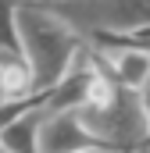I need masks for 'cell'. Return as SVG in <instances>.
<instances>
[{
    "label": "cell",
    "instance_id": "1",
    "mask_svg": "<svg viewBox=\"0 0 150 153\" xmlns=\"http://www.w3.org/2000/svg\"><path fill=\"white\" fill-rule=\"evenodd\" d=\"M18 43L36 96L50 93L72 71L75 57L86 46V39L46 4H18Z\"/></svg>",
    "mask_w": 150,
    "mask_h": 153
},
{
    "label": "cell",
    "instance_id": "2",
    "mask_svg": "<svg viewBox=\"0 0 150 153\" xmlns=\"http://www.w3.org/2000/svg\"><path fill=\"white\" fill-rule=\"evenodd\" d=\"M82 128L97 139L100 150H114V153H132L140 146L150 143V125H147V111H143V93L118 85L111 100L104 103H86L75 111Z\"/></svg>",
    "mask_w": 150,
    "mask_h": 153
},
{
    "label": "cell",
    "instance_id": "3",
    "mask_svg": "<svg viewBox=\"0 0 150 153\" xmlns=\"http://www.w3.org/2000/svg\"><path fill=\"white\" fill-rule=\"evenodd\" d=\"M54 7L82 39H150V0H54Z\"/></svg>",
    "mask_w": 150,
    "mask_h": 153
},
{
    "label": "cell",
    "instance_id": "4",
    "mask_svg": "<svg viewBox=\"0 0 150 153\" xmlns=\"http://www.w3.org/2000/svg\"><path fill=\"white\" fill-rule=\"evenodd\" d=\"M97 139L82 128L75 111H46L39 125V153H97Z\"/></svg>",
    "mask_w": 150,
    "mask_h": 153
},
{
    "label": "cell",
    "instance_id": "5",
    "mask_svg": "<svg viewBox=\"0 0 150 153\" xmlns=\"http://www.w3.org/2000/svg\"><path fill=\"white\" fill-rule=\"evenodd\" d=\"M43 114H46L43 100L32 103V107H25L22 114H14L4 125V132H0V146L7 153H39V125H43Z\"/></svg>",
    "mask_w": 150,
    "mask_h": 153
},
{
    "label": "cell",
    "instance_id": "6",
    "mask_svg": "<svg viewBox=\"0 0 150 153\" xmlns=\"http://www.w3.org/2000/svg\"><path fill=\"white\" fill-rule=\"evenodd\" d=\"M0 57H22V43H18V0H0Z\"/></svg>",
    "mask_w": 150,
    "mask_h": 153
},
{
    "label": "cell",
    "instance_id": "7",
    "mask_svg": "<svg viewBox=\"0 0 150 153\" xmlns=\"http://www.w3.org/2000/svg\"><path fill=\"white\" fill-rule=\"evenodd\" d=\"M43 96H32V100H18V103H0V132H4V125L11 121L14 114H22L25 107H32V103H39Z\"/></svg>",
    "mask_w": 150,
    "mask_h": 153
},
{
    "label": "cell",
    "instance_id": "8",
    "mask_svg": "<svg viewBox=\"0 0 150 153\" xmlns=\"http://www.w3.org/2000/svg\"><path fill=\"white\" fill-rule=\"evenodd\" d=\"M143 111H147V125H150V89H143Z\"/></svg>",
    "mask_w": 150,
    "mask_h": 153
},
{
    "label": "cell",
    "instance_id": "9",
    "mask_svg": "<svg viewBox=\"0 0 150 153\" xmlns=\"http://www.w3.org/2000/svg\"><path fill=\"white\" fill-rule=\"evenodd\" d=\"M18 4H54V0H18Z\"/></svg>",
    "mask_w": 150,
    "mask_h": 153
},
{
    "label": "cell",
    "instance_id": "10",
    "mask_svg": "<svg viewBox=\"0 0 150 153\" xmlns=\"http://www.w3.org/2000/svg\"><path fill=\"white\" fill-rule=\"evenodd\" d=\"M0 153H7V150H4V146H0Z\"/></svg>",
    "mask_w": 150,
    "mask_h": 153
},
{
    "label": "cell",
    "instance_id": "11",
    "mask_svg": "<svg viewBox=\"0 0 150 153\" xmlns=\"http://www.w3.org/2000/svg\"><path fill=\"white\" fill-rule=\"evenodd\" d=\"M97 153H104V150H97Z\"/></svg>",
    "mask_w": 150,
    "mask_h": 153
},
{
    "label": "cell",
    "instance_id": "12",
    "mask_svg": "<svg viewBox=\"0 0 150 153\" xmlns=\"http://www.w3.org/2000/svg\"><path fill=\"white\" fill-rule=\"evenodd\" d=\"M0 103H4V100H0Z\"/></svg>",
    "mask_w": 150,
    "mask_h": 153
},
{
    "label": "cell",
    "instance_id": "13",
    "mask_svg": "<svg viewBox=\"0 0 150 153\" xmlns=\"http://www.w3.org/2000/svg\"><path fill=\"white\" fill-rule=\"evenodd\" d=\"M147 89H150V85H147Z\"/></svg>",
    "mask_w": 150,
    "mask_h": 153
}]
</instances>
